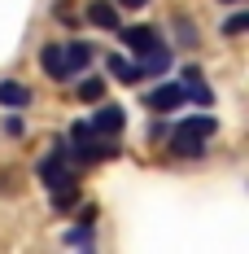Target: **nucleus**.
Returning <instances> with one entry per match:
<instances>
[{
	"label": "nucleus",
	"mask_w": 249,
	"mask_h": 254,
	"mask_svg": "<svg viewBox=\"0 0 249 254\" xmlns=\"http://www.w3.org/2000/svg\"><path fill=\"white\" fill-rule=\"evenodd\" d=\"M214 131H219V119H214V114L179 119V127H175V136H171V153H179V158H201L205 140H210Z\"/></svg>",
	"instance_id": "f257e3e1"
},
{
	"label": "nucleus",
	"mask_w": 249,
	"mask_h": 254,
	"mask_svg": "<svg viewBox=\"0 0 249 254\" xmlns=\"http://www.w3.org/2000/svg\"><path fill=\"white\" fill-rule=\"evenodd\" d=\"M35 176L44 189H66V184H75V162H70V145L66 140H57L44 158H40V167H35Z\"/></svg>",
	"instance_id": "f03ea898"
},
{
	"label": "nucleus",
	"mask_w": 249,
	"mask_h": 254,
	"mask_svg": "<svg viewBox=\"0 0 249 254\" xmlns=\"http://www.w3.org/2000/svg\"><path fill=\"white\" fill-rule=\"evenodd\" d=\"M70 145H75V162H105V158H118V145L109 140V136H100L92 131L88 123H75L70 127Z\"/></svg>",
	"instance_id": "7ed1b4c3"
},
{
	"label": "nucleus",
	"mask_w": 249,
	"mask_h": 254,
	"mask_svg": "<svg viewBox=\"0 0 249 254\" xmlns=\"http://www.w3.org/2000/svg\"><path fill=\"white\" fill-rule=\"evenodd\" d=\"M184 101H188V92H184V83H179V79H175V83H157V88L145 92V105L157 110V114H171V110H179Z\"/></svg>",
	"instance_id": "20e7f679"
},
{
	"label": "nucleus",
	"mask_w": 249,
	"mask_h": 254,
	"mask_svg": "<svg viewBox=\"0 0 249 254\" xmlns=\"http://www.w3.org/2000/svg\"><path fill=\"white\" fill-rule=\"evenodd\" d=\"M136 70H140V79H153V75H166L171 70V49L157 40L153 49H145L140 53V62H136Z\"/></svg>",
	"instance_id": "39448f33"
},
{
	"label": "nucleus",
	"mask_w": 249,
	"mask_h": 254,
	"mask_svg": "<svg viewBox=\"0 0 249 254\" xmlns=\"http://www.w3.org/2000/svg\"><path fill=\"white\" fill-rule=\"evenodd\" d=\"M123 123H127V114H123V105H100L97 114H92V119H88V127H92V131H100V136H114V131H123Z\"/></svg>",
	"instance_id": "423d86ee"
},
{
	"label": "nucleus",
	"mask_w": 249,
	"mask_h": 254,
	"mask_svg": "<svg viewBox=\"0 0 249 254\" xmlns=\"http://www.w3.org/2000/svg\"><path fill=\"white\" fill-rule=\"evenodd\" d=\"M118 40H123L136 57H140L145 49H153V44H157V31H153V26H145V22H140V26H118Z\"/></svg>",
	"instance_id": "0eeeda50"
},
{
	"label": "nucleus",
	"mask_w": 249,
	"mask_h": 254,
	"mask_svg": "<svg viewBox=\"0 0 249 254\" xmlns=\"http://www.w3.org/2000/svg\"><path fill=\"white\" fill-rule=\"evenodd\" d=\"M61 53H66V75H83L92 66V44H83V40L61 44Z\"/></svg>",
	"instance_id": "6e6552de"
},
{
	"label": "nucleus",
	"mask_w": 249,
	"mask_h": 254,
	"mask_svg": "<svg viewBox=\"0 0 249 254\" xmlns=\"http://www.w3.org/2000/svg\"><path fill=\"white\" fill-rule=\"evenodd\" d=\"M88 22L97 26V31H118V4L92 0V4H88Z\"/></svg>",
	"instance_id": "1a4fd4ad"
},
{
	"label": "nucleus",
	"mask_w": 249,
	"mask_h": 254,
	"mask_svg": "<svg viewBox=\"0 0 249 254\" xmlns=\"http://www.w3.org/2000/svg\"><path fill=\"white\" fill-rule=\"evenodd\" d=\"M179 79H184V92H188L197 105H214V92L201 83V70H197V66H184V70H179Z\"/></svg>",
	"instance_id": "9d476101"
},
{
	"label": "nucleus",
	"mask_w": 249,
	"mask_h": 254,
	"mask_svg": "<svg viewBox=\"0 0 249 254\" xmlns=\"http://www.w3.org/2000/svg\"><path fill=\"white\" fill-rule=\"evenodd\" d=\"M40 66L49 70V79H70L66 75V53H61V44H44L40 49Z\"/></svg>",
	"instance_id": "9b49d317"
},
{
	"label": "nucleus",
	"mask_w": 249,
	"mask_h": 254,
	"mask_svg": "<svg viewBox=\"0 0 249 254\" xmlns=\"http://www.w3.org/2000/svg\"><path fill=\"white\" fill-rule=\"evenodd\" d=\"M0 105H4V110H22V105H31V88L13 83V79H0Z\"/></svg>",
	"instance_id": "f8f14e48"
},
{
	"label": "nucleus",
	"mask_w": 249,
	"mask_h": 254,
	"mask_svg": "<svg viewBox=\"0 0 249 254\" xmlns=\"http://www.w3.org/2000/svg\"><path fill=\"white\" fill-rule=\"evenodd\" d=\"M105 75H114L118 83H140L136 62H127V57H118V53H109V57H105Z\"/></svg>",
	"instance_id": "ddd939ff"
},
{
	"label": "nucleus",
	"mask_w": 249,
	"mask_h": 254,
	"mask_svg": "<svg viewBox=\"0 0 249 254\" xmlns=\"http://www.w3.org/2000/svg\"><path fill=\"white\" fill-rule=\"evenodd\" d=\"M175 40H179V49H197V26H193V18H179L175 13Z\"/></svg>",
	"instance_id": "4468645a"
},
{
	"label": "nucleus",
	"mask_w": 249,
	"mask_h": 254,
	"mask_svg": "<svg viewBox=\"0 0 249 254\" xmlns=\"http://www.w3.org/2000/svg\"><path fill=\"white\" fill-rule=\"evenodd\" d=\"M105 88H109V79H83V83L75 88V97H79V101H100Z\"/></svg>",
	"instance_id": "2eb2a0df"
},
{
	"label": "nucleus",
	"mask_w": 249,
	"mask_h": 254,
	"mask_svg": "<svg viewBox=\"0 0 249 254\" xmlns=\"http://www.w3.org/2000/svg\"><path fill=\"white\" fill-rule=\"evenodd\" d=\"M75 202H79V184H66V189H52V210H75Z\"/></svg>",
	"instance_id": "dca6fc26"
},
{
	"label": "nucleus",
	"mask_w": 249,
	"mask_h": 254,
	"mask_svg": "<svg viewBox=\"0 0 249 254\" xmlns=\"http://www.w3.org/2000/svg\"><path fill=\"white\" fill-rule=\"evenodd\" d=\"M66 246H92V224H79L66 232Z\"/></svg>",
	"instance_id": "f3484780"
},
{
	"label": "nucleus",
	"mask_w": 249,
	"mask_h": 254,
	"mask_svg": "<svg viewBox=\"0 0 249 254\" xmlns=\"http://www.w3.org/2000/svg\"><path fill=\"white\" fill-rule=\"evenodd\" d=\"M245 26H249V9H241V13H232V18L223 22V35H241Z\"/></svg>",
	"instance_id": "a211bd4d"
},
{
	"label": "nucleus",
	"mask_w": 249,
	"mask_h": 254,
	"mask_svg": "<svg viewBox=\"0 0 249 254\" xmlns=\"http://www.w3.org/2000/svg\"><path fill=\"white\" fill-rule=\"evenodd\" d=\"M4 131L9 136H22V119H4Z\"/></svg>",
	"instance_id": "6ab92c4d"
},
{
	"label": "nucleus",
	"mask_w": 249,
	"mask_h": 254,
	"mask_svg": "<svg viewBox=\"0 0 249 254\" xmlns=\"http://www.w3.org/2000/svg\"><path fill=\"white\" fill-rule=\"evenodd\" d=\"M114 4H118V9H145L149 0H114Z\"/></svg>",
	"instance_id": "aec40b11"
},
{
	"label": "nucleus",
	"mask_w": 249,
	"mask_h": 254,
	"mask_svg": "<svg viewBox=\"0 0 249 254\" xmlns=\"http://www.w3.org/2000/svg\"><path fill=\"white\" fill-rule=\"evenodd\" d=\"M227 4H236V0H227Z\"/></svg>",
	"instance_id": "412c9836"
}]
</instances>
